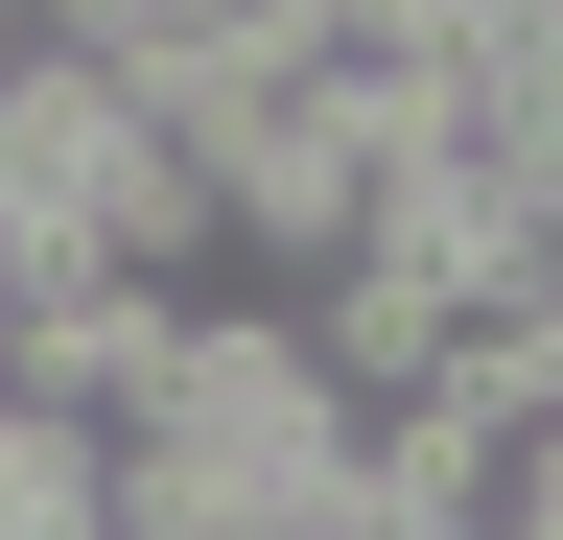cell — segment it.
Here are the masks:
<instances>
[{"mask_svg":"<svg viewBox=\"0 0 563 540\" xmlns=\"http://www.w3.org/2000/svg\"><path fill=\"white\" fill-rule=\"evenodd\" d=\"M0 235H47V258H141V283H211L235 258V165L188 142L141 71H0Z\"/></svg>","mask_w":563,"mask_h":540,"instance_id":"6da1fadb","label":"cell"},{"mask_svg":"<svg viewBox=\"0 0 563 540\" xmlns=\"http://www.w3.org/2000/svg\"><path fill=\"white\" fill-rule=\"evenodd\" d=\"M141 470H165L188 517H352V494H376V399H352L329 329L258 283V306H188V353H165V447H141Z\"/></svg>","mask_w":563,"mask_h":540,"instance_id":"7a4b0ae2","label":"cell"},{"mask_svg":"<svg viewBox=\"0 0 563 540\" xmlns=\"http://www.w3.org/2000/svg\"><path fill=\"white\" fill-rule=\"evenodd\" d=\"M399 188H422V165H399V118L306 71V95L235 142V258H258V283H329V258H376V235H399Z\"/></svg>","mask_w":563,"mask_h":540,"instance_id":"3957f363","label":"cell"},{"mask_svg":"<svg viewBox=\"0 0 563 540\" xmlns=\"http://www.w3.org/2000/svg\"><path fill=\"white\" fill-rule=\"evenodd\" d=\"M0 24H24V71H70V47L118 71V0H0Z\"/></svg>","mask_w":563,"mask_h":540,"instance_id":"277c9868","label":"cell"}]
</instances>
